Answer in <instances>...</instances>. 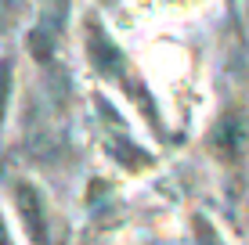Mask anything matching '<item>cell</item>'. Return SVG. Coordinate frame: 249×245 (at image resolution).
Listing matches in <instances>:
<instances>
[{"label": "cell", "instance_id": "3", "mask_svg": "<svg viewBox=\"0 0 249 245\" xmlns=\"http://www.w3.org/2000/svg\"><path fill=\"white\" fill-rule=\"evenodd\" d=\"M206 148L224 170H242L249 159V112L242 105H228L206 133Z\"/></svg>", "mask_w": 249, "mask_h": 245}, {"label": "cell", "instance_id": "6", "mask_svg": "<svg viewBox=\"0 0 249 245\" xmlns=\"http://www.w3.org/2000/svg\"><path fill=\"white\" fill-rule=\"evenodd\" d=\"M15 101V54H0V126Z\"/></svg>", "mask_w": 249, "mask_h": 245}, {"label": "cell", "instance_id": "10", "mask_svg": "<svg viewBox=\"0 0 249 245\" xmlns=\"http://www.w3.org/2000/svg\"><path fill=\"white\" fill-rule=\"evenodd\" d=\"M228 4H235V0H228Z\"/></svg>", "mask_w": 249, "mask_h": 245}, {"label": "cell", "instance_id": "8", "mask_svg": "<svg viewBox=\"0 0 249 245\" xmlns=\"http://www.w3.org/2000/svg\"><path fill=\"white\" fill-rule=\"evenodd\" d=\"M0 245H15V238H11V227H7L4 213H0Z\"/></svg>", "mask_w": 249, "mask_h": 245}, {"label": "cell", "instance_id": "9", "mask_svg": "<svg viewBox=\"0 0 249 245\" xmlns=\"http://www.w3.org/2000/svg\"><path fill=\"white\" fill-rule=\"evenodd\" d=\"M98 4H101V7H108V4H112V0H98Z\"/></svg>", "mask_w": 249, "mask_h": 245}, {"label": "cell", "instance_id": "1", "mask_svg": "<svg viewBox=\"0 0 249 245\" xmlns=\"http://www.w3.org/2000/svg\"><path fill=\"white\" fill-rule=\"evenodd\" d=\"M80 40H83V62H87V69L98 76L101 83H108L112 90H119L123 101L134 108L137 115H141L144 123H148V130L162 141V137H166V119H162L159 101H156V94H152L144 72L134 65L130 50H126L112 33H108V25L101 22L98 11L83 15Z\"/></svg>", "mask_w": 249, "mask_h": 245}, {"label": "cell", "instance_id": "4", "mask_svg": "<svg viewBox=\"0 0 249 245\" xmlns=\"http://www.w3.org/2000/svg\"><path fill=\"white\" fill-rule=\"evenodd\" d=\"M98 108H101V137H105L108 159H112V163H119V170H130V173L148 170V166L156 163V159H152V151H144V148L130 137V133H126L123 126L116 123L112 108H108L101 98H98Z\"/></svg>", "mask_w": 249, "mask_h": 245}, {"label": "cell", "instance_id": "2", "mask_svg": "<svg viewBox=\"0 0 249 245\" xmlns=\"http://www.w3.org/2000/svg\"><path fill=\"white\" fill-rule=\"evenodd\" d=\"M69 18H72V0H40L36 18L29 22V29L22 36L25 54L36 65H51L58 58V47H62L65 29H69Z\"/></svg>", "mask_w": 249, "mask_h": 245}, {"label": "cell", "instance_id": "7", "mask_svg": "<svg viewBox=\"0 0 249 245\" xmlns=\"http://www.w3.org/2000/svg\"><path fill=\"white\" fill-rule=\"evenodd\" d=\"M195 234H199V245H224V238L217 234V227L202 216H195Z\"/></svg>", "mask_w": 249, "mask_h": 245}, {"label": "cell", "instance_id": "5", "mask_svg": "<svg viewBox=\"0 0 249 245\" xmlns=\"http://www.w3.org/2000/svg\"><path fill=\"white\" fill-rule=\"evenodd\" d=\"M11 195H15L18 220H22V227H25V238H29L33 245H47V238H51V220H47L44 191H40L33 180H15Z\"/></svg>", "mask_w": 249, "mask_h": 245}]
</instances>
